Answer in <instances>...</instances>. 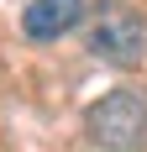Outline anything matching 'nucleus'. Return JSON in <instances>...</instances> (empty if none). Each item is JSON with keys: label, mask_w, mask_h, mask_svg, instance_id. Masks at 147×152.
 <instances>
[{"label": "nucleus", "mask_w": 147, "mask_h": 152, "mask_svg": "<svg viewBox=\"0 0 147 152\" xmlns=\"http://www.w3.org/2000/svg\"><path fill=\"white\" fill-rule=\"evenodd\" d=\"M79 21H84V0H32L21 11V31L32 42H53V37L74 31Z\"/></svg>", "instance_id": "obj_3"}, {"label": "nucleus", "mask_w": 147, "mask_h": 152, "mask_svg": "<svg viewBox=\"0 0 147 152\" xmlns=\"http://www.w3.org/2000/svg\"><path fill=\"white\" fill-rule=\"evenodd\" d=\"M84 131L105 152H142L147 147V100L132 89H110L84 110Z\"/></svg>", "instance_id": "obj_1"}, {"label": "nucleus", "mask_w": 147, "mask_h": 152, "mask_svg": "<svg viewBox=\"0 0 147 152\" xmlns=\"http://www.w3.org/2000/svg\"><path fill=\"white\" fill-rule=\"evenodd\" d=\"M89 47H95L105 63H116V68H137V63L147 58V21L132 11V5L105 0L100 21H95V31H89Z\"/></svg>", "instance_id": "obj_2"}]
</instances>
